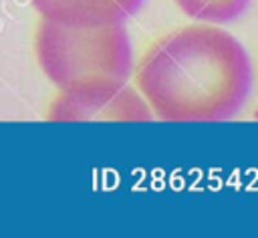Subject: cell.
<instances>
[{
  "mask_svg": "<svg viewBox=\"0 0 258 238\" xmlns=\"http://www.w3.org/2000/svg\"><path fill=\"white\" fill-rule=\"evenodd\" d=\"M244 44L218 24H187L157 38L135 69L151 115L177 123L236 117L252 91Z\"/></svg>",
  "mask_w": 258,
  "mask_h": 238,
  "instance_id": "6da1fadb",
  "label": "cell"
},
{
  "mask_svg": "<svg viewBox=\"0 0 258 238\" xmlns=\"http://www.w3.org/2000/svg\"><path fill=\"white\" fill-rule=\"evenodd\" d=\"M38 67L58 91L127 83L133 48L125 24L67 26L42 20L34 36Z\"/></svg>",
  "mask_w": 258,
  "mask_h": 238,
  "instance_id": "7a4b0ae2",
  "label": "cell"
},
{
  "mask_svg": "<svg viewBox=\"0 0 258 238\" xmlns=\"http://www.w3.org/2000/svg\"><path fill=\"white\" fill-rule=\"evenodd\" d=\"M151 109L141 93L127 83H101L58 91L48 121H149Z\"/></svg>",
  "mask_w": 258,
  "mask_h": 238,
  "instance_id": "3957f363",
  "label": "cell"
},
{
  "mask_svg": "<svg viewBox=\"0 0 258 238\" xmlns=\"http://www.w3.org/2000/svg\"><path fill=\"white\" fill-rule=\"evenodd\" d=\"M252 0H173V4L191 20L206 24H228L238 20Z\"/></svg>",
  "mask_w": 258,
  "mask_h": 238,
  "instance_id": "5b68a950",
  "label": "cell"
},
{
  "mask_svg": "<svg viewBox=\"0 0 258 238\" xmlns=\"http://www.w3.org/2000/svg\"><path fill=\"white\" fill-rule=\"evenodd\" d=\"M42 20L67 26L125 24L145 4V0H30Z\"/></svg>",
  "mask_w": 258,
  "mask_h": 238,
  "instance_id": "277c9868",
  "label": "cell"
}]
</instances>
